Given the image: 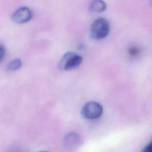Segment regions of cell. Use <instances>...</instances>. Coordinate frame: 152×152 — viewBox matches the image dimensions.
Masks as SVG:
<instances>
[{"label":"cell","instance_id":"5b68a950","mask_svg":"<svg viewBox=\"0 0 152 152\" xmlns=\"http://www.w3.org/2000/svg\"><path fill=\"white\" fill-rule=\"evenodd\" d=\"M33 17L32 12L27 7H22L15 10L11 15V20L17 24L28 22Z\"/></svg>","mask_w":152,"mask_h":152},{"label":"cell","instance_id":"3957f363","mask_svg":"<svg viewBox=\"0 0 152 152\" xmlns=\"http://www.w3.org/2000/svg\"><path fill=\"white\" fill-rule=\"evenodd\" d=\"M102 106L96 102H88L81 108V116L86 119H94L100 118L103 113Z\"/></svg>","mask_w":152,"mask_h":152},{"label":"cell","instance_id":"8992f818","mask_svg":"<svg viewBox=\"0 0 152 152\" xmlns=\"http://www.w3.org/2000/svg\"><path fill=\"white\" fill-rule=\"evenodd\" d=\"M106 8L107 5L103 0H93L89 7L90 11L93 12H102Z\"/></svg>","mask_w":152,"mask_h":152},{"label":"cell","instance_id":"7c38bea8","mask_svg":"<svg viewBox=\"0 0 152 152\" xmlns=\"http://www.w3.org/2000/svg\"><path fill=\"white\" fill-rule=\"evenodd\" d=\"M151 2H152V0H151Z\"/></svg>","mask_w":152,"mask_h":152},{"label":"cell","instance_id":"ba28073f","mask_svg":"<svg viewBox=\"0 0 152 152\" xmlns=\"http://www.w3.org/2000/svg\"><path fill=\"white\" fill-rule=\"evenodd\" d=\"M128 53L132 56H137L140 53V49L138 48L135 46H132L129 48Z\"/></svg>","mask_w":152,"mask_h":152},{"label":"cell","instance_id":"9c48e42d","mask_svg":"<svg viewBox=\"0 0 152 152\" xmlns=\"http://www.w3.org/2000/svg\"><path fill=\"white\" fill-rule=\"evenodd\" d=\"M5 48L2 45L0 44V62L3 59V58L5 56Z\"/></svg>","mask_w":152,"mask_h":152},{"label":"cell","instance_id":"7a4b0ae2","mask_svg":"<svg viewBox=\"0 0 152 152\" xmlns=\"http://www.w3.org/2000/svg\"><path fill=\"white\" fill-rule=\"evenodd\" d=\"M82 62L83 58L81 56L72 52H68L61 58L59 63V67L62 70L69 71L78 67Z\"/></svg>","mask_w":152,"mask_h":152},{"label":"cell","instance_id":"6da1fadb","mask_svg":"<svg viewBox=\"0 0 152 152\" xmlns=\"http://www.w3.org/2000/svg\"><path fill=\"white\" fill-rule=\"evenodd\" d=\"M109 21L104 18H98L94 20L90 28L91 37L95 40H102L107 37L110 32Z\"/></svg>","mask_w":152,"mask_h":152},{"label":"cell","instance_id":"52a82bcc","mask_svg":"<svg viewBox=\"0 0 152 152\" xmlns=\"http://www.w3.org/2000/svg\"><path fill=\"white\" fill-rule=\"evenodd\" d=\"M22 66V61L19 58L11 60L7 65L6 69L8 71H14L19 69Z\"/></svg>","mask_w":152,"mask_h":152},{"label":"cell","instance_id":"277c9868","mask_svg":"<svg viewBox=\"0 0 152 152\" xmlns=\"http://www.w3.org/2000/svg\"><path fill=\"white\" fill-rule=\"evenodd\" d=\"M83 142V139L78 134L74 132H70L64 137L63 145L65 149L69 151H72L81 146Z\"/></svg>","mask_w":152,"mask_h":152},{"label":"cell","instance_id":"8fae6325","mask_svg":"<svg viewBox=\"0 0 152 152\" xmlns=\"http://www.w3.org/2000/svg\"><path fill=\"white\" fill-rule=\"evenodd\" d=\"M39 152H49V151H39Z\"/></svg>","mask_w":152,"mask_h":152},{"label":"cell","instance_id":"30bf717a","mask_svg":"<svg viewBox=\"0 0 152 152\" xmlns=\"http://www.w3.org/2000/svg\"><path fill=\"white\" fill-rule=\"evenodd\" d=\"M141 152H152V141L142 150Z\"/></svg>","mask_w":152,"mask_h":152}]
</instances>
